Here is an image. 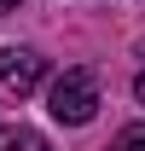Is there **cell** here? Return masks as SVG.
<instances>
[{"label":"cell","mask_w":145,"mask_h":151,"mask_svg":"<svg viewBox=\"0 0 145 151\" xmlns=\"http://www.w3.org/2000/svg\"><path fill=\"white\" fill-rule=\"evenodd\" d=\"M47 111H52L58 122H70V128L93 122V116H99V76L93 70H64L52 81V93H47Z\"/></svg>","instance_id":"1"},{"label":"cell","mask_w":145,"mask_h":151,"mask_svg":"<svg viewBox=\"0 0 145 151\" xmlns=\"http://www.w3.org/2000/svg\"><path fill=\"white\" fill-rule=\"evenodd\" d=\"M47 76V58L29 47H0V93L6 99H29Z\"/></svg>","instance_id":"2"},{"label":"cell","mask_w":145,"mask_h":151,"mask_svg":"<svg viewBox=\"0 0 145 151\" xmlns=\"http://www.w3.org/2000/svg\"><path fill=\"white\" fill-rule=\"evenodd\" d=\"M0 151H47L35 128H0Z\"/></svg>","instance_id":"3"},{"label":"cell","mask_w":145,"mask_h":151,"mask_svg":"<svg viewBox=\"0 0 145 151\" xmlns=\"http://www.w3.org/2000/svg\"><path fill=\"white\" fill-rule=\"evenodd\" d=\"M110 151H145V122H134V128H122Z\"/></svg>","instance_id":"4"},{"label":"cell","mask_w":145,"mask_h":151,"mask_svg":"<svg viewBox=\"0 0 145 151\" xmlns=\"http://www.w3.org/2000/svg\"><path fill=\"white\" fill-rule=\"evenodd\" d=\"M134 93H139V105H145V70H139V81H134Z\"/></svg>","instance_id":"5"},{"label":"cell","mask_w":145,"mask_h":151,"mask_svg":"<svg viewBox=\"0 0 145 151\" xmlns=\"http://www.w3.org/2000/svg\"><path fill=\"white\" fill-rule=\"evenodd\" d=\"M12 6H18V0H0V18H6V12H12Z\"/></svg>","instance_id":"6"}]
</instances>
